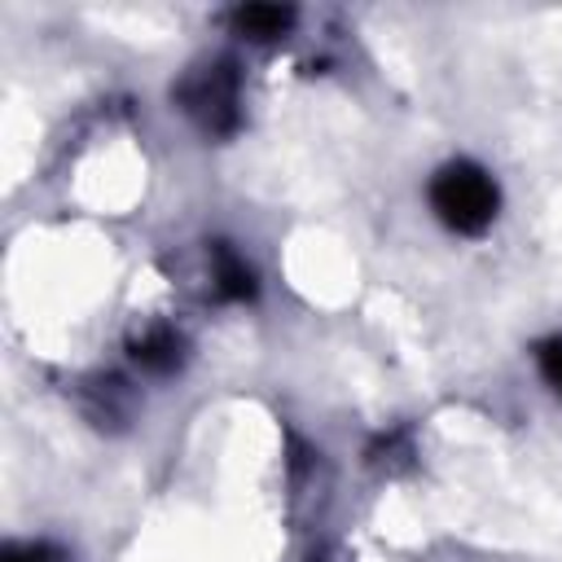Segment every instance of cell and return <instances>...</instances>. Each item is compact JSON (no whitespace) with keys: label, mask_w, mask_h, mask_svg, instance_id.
Wrapping results in <instances>:
<instances>
[{"label":"cell","mask_w":562,"mask_h":562,"mask_svg":"<svg viewBox=\"0 0 562 562\" xmlns=\"http://www.w3.org/2000/svg\"><path fill=\"white\" fill-rule=\"evenodd\" d=\"M430 206L435 215L452 228V233H483L492 220H496V206H501V193L492 184V176L474 162H448L435 180H430Z\"/></svg>","instance_id":"6da1fadb"},{"label":"cell","mask_w":562,"mask_h":562,"mask_svg":"<svg viewBox=\"0 0 562 562\" xmlns=\"http://www.w3.org/2000/svg\"><path fill=\"white\" fill-rule=\"evenodd\" d=\"M184 114L206 132V136H224L237 127L241 119V83H237V70L233 61H206V66H193L180 88H176Z\"/></svg>","instance_id":"7a4b0ae2"},{"label":"cell","mask_w":562,"mask_h":562,"mask_svg":"<svg viewBox=\"0 0 562 562\" xmlns=\"http://www.w3.org/2000/svg\"><path fill=\"white\" fill-rule=\"evenodd\" d=\"M127 351H132V360H136L140 369H149V373H171V369H180V360H184V338H180L171 325H149V329H140V334L127 342Z\"/></svg>","instance_id":"3957f363"},{"label":"cell","mask_w":562,"mask_h":562,"mask_svg":"<svg viewBox=\"0 0 562 562\" xmlns=\"http://www.w3.org/2000/svg\"><path fill=\"white\" fill-rule=\"evenodd\" d=\"M233 31L250 44H268V40H281L290 26H294V9H281V4H241L233 9Z\"/></svg>","instance_id":"277c9868"},{"label":"cell","mask_w":562,"mask_h":562,"mask_svg":"<svg viewBox=\"0 0 562 562\" xmlns=\"http://www.w3.org/2000/svg\"><path fill=\"white\" fill-rule=\"evenodd\" d=\"M215 294L220 299H250L255 294V272H250V263L233 250V246H224V241H215Z\"/></svg>","instance_id":"5b68a950"},{"label":"cell","mask_w":562,"mask_h":562,"mask_svg":"<svg viewBox=\"0 0 562 562\" xmlns=\"http://www.w3.org/2000/svg\"><path fill=\"white\" fill-rule=\"evenodd\" d=\"M536 364H540V378L553 386V395L562 400V334H553V338H544L540 347H536Z\"/></svg>","instance_id":"8992f818"},{"label":"cell","mask_w":562,"mask_h":562,"mask_svg":"<svg viewBox=\"0 0 562 562\" xmlns=\"http://www.w3.org/2000/svg\"><path fill=\"white\" fill-rule=\"evenodd\" d=\"M0 562H66V553L48 540H35V544H9Z\"/></svg>","instance_id":"52a82bcc"}]
</instances>
